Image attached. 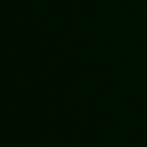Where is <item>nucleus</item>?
Masks as SVG:
<instances>
[]
</instances>
